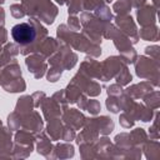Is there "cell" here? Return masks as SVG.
<instances>
[{"label": "cell", "mask_w": 160, "mask_h": 160, "mask_svg": "<svg viewBox=\"0 0 160 160\" xmlns=\"http://www.w3.org/2000/svg\"><path fill=\"white\" fill-rule=\"evenodd\" d=\"M11 36L16 44L20 45H28L32 42L36 38V30L35 28L29 22H20L12 26L11 29Z\"/></svg>", "instance_id": "6da1fadb"}]
</instances>
